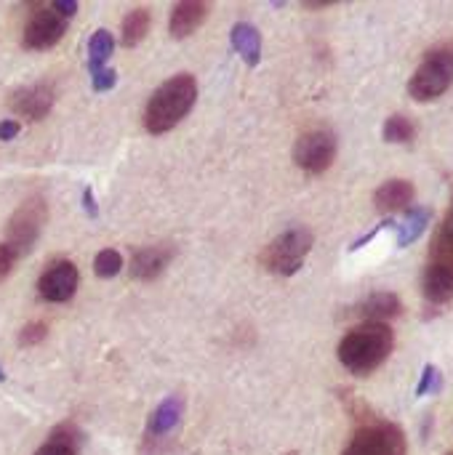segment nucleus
Masks as SVG:
<instances>
[{"label":"nucleus","mask_w":453,"mask_h":455,"mask_svg":"<svg viewBox=\"0 0 453 455\" xmlns=\"http://www.w3.org/2000/svg\"><path fill=\"white\" fill-rule=\"evenodd\" d=\"M414 195H417V187L409 179H390L374 192V208L382 216H392L398 211H406Z\"/></svg>","instance_id":"obj_14"},{"label":"nucleus","mask_w":453,"mask_h":455,"mask_svg":"<svg viewBox=\"0 0 453 455\" xmlns=\"http://www.w3.org/2000/svg\"><path fill=\"white\" fill-rule=\"evenodd\" d=\"M51 8H53L61 19H67V21H69V16L77 13V3H75V0H53Z\"/></svg>","instance_id":"obj_28"},{"label":"nucleus","mask_w":453,"mask_h":455,"mask_svg":"<svg viewBox=\"0 0 453 455\" xmlns=\"http://www.w3.org/2000/svg\"><path fill=\"white\" fill-rule=\"evenodd\" d=\"M83 208H85L88 216H99V205H96V200H93V189H91V187L83 189Z\"/></svg>","instance_id":"obj_30"},{"label":"nucleus","mask_w":453,"mask_h":455,"mask_svg":"<svg viewBox=\"0 0 453 455\" xmlns=\"http://www.w3.org/2000/svg\"><path fill=\"white\" fill-rule=\"evenodd\" d=\"M395 333L387 323H360L339 344V363L352 376H371L392 355Z\"/></svg>","instance_id":"obj_1"},{"label":"nucleus","mask_w":453,"mask_h":455,"mask_svg":"<svg viewBox=\"0 0 453 455\" xmlns=\"http://www.w3.org/2000/svg\"><path fill=\"white\" fill-rule=\"evenodd\" d=\"M64 32H67V19H61L51 5H37L27 19L21 45L29 51H48L61 40Z\"/></svg>","instance_id":"obj_8"},{"label":"nucleus","mask_w":453,"mask_h":455,"mask_svg":"<svg viewBox=\"0 0 453 455\" xmlns=\"http://www.w3.org/2000/svg\"><path fill=\"white\" fill-rule=\"evenodd\" d=\"M382 136L387 144H409L417 136V123L409 115H392V117H387Z\"/></svg>","instance_id":"obj_21"},{"label":"nucleus","mask_w":453,"mask_h":455,"mask_svg":"<svg viewBox=\"0 0 453 455\" xmlns=\"http://www.w3.org/2000/svg\"><path fill=\"white\" fill-rule=\"evenodd\" d=\"M88 72H91L93 91H109L117 83V72L104 67V64H99V61H88Z\"/></svg>","instance_id":"obj_24"},{"label":"nucleus","mask_w":453,"mask_h":455,"mask_svg":"<svg viewBox=\"0 0 453 455\" xmlns=\"http://www.w3.org/2000/svg\"><path fill=\"white\" fill-rule=\"evenodd\" d=\"M8 107H11L16 115H21V117L32 120V123H37V120H43V117L51 112V107H53V88H51V83H35V85L16 88V91L11 93V99H8Z\"/></svg>","instance_id":"obj_10"},{"label":"nucleus","mask_w":453,"mask_h":455,"mask_svg":"<svg viewBox=\"0 0 453 455\" xmlns=\"http://www.w3.org/2000/svg\"><path fill=\"white\" fill-rule=\"evenodd\" d=\"M206 16H208V3H203V0H182L171 11L168 29H171V35L176 40H184L206 21Z\"/></svg>","instance_id":"obj_15"},{"label":"nucleus","mask_w":453,"mask_h":455,"mask_svg":"<svg viewBox=\"0 0 453 455\" xmlns=\"http://www.w3.org/2000/svg\"><path fill=\"white\" fill-rule=\"evenodd\" d=\"M312 232L304 229V227H294V229H286L283 235H278L259 256L262 267L278 277H291L302 269L307 253L312 251Z\"/></svg>","instance_id":"obj_5"},{"label":"nucleus","mask_w":453,"mask_h":455,"mask_svg":"<svg viewBox=\"0 0 453 455\" xmlns=\"http://www.w3.org/2000/svg\"><path fill=\"white\" fill-rule=\"evenodd\" d=\"M123 269V256L115 251V248H104V251H99V256H96V261H93V272L99 275V277H115L117 272Z\"/></svg>","instance_id":"obj_23"},{"label":"nucleus","mask_w":453,"mask_h":455,"mask_svg":"<svg viewBox=\"0 0 453 455\" xmlns=\"http://www.w3.org/2000/svg\"><path fill=\"white\" fill-rule=\"evenodd\" d=\"M182 416H184V403L179 397H166L155 413L150 416V424H147V445L158 448L163 443H168L174 437V432L179 429L182 424Z\"/></svg>","instance_id":"obj_11"},{"label":"nucleus","mask_w":453,"mask_h":455,"mask_svg":"<svg viewBox=\"0 0 453 455\" xmlns=\"http://www.w3.org/2000/svg\"><path fill=\"white\" fill-rule=\"evenodd\" d=\"M16 261H19V253L8 243H0V283L8 280V275L13 272Z\"/></svg>","instance_id":"obj_27"},{"label":"nucleus","mask_w":453,"mask_h":455,"mask_svg":"<svg viewBox=\"0 0 453 455\" xmlns=\"http://www.w3.org/2000/svg\"><path fill=\"white\" fill-rule=\"evenodd\" d=\"M21 133V125L16 123V120H3L0 123V139L3 141H11V139H16Z\"/></svg>","instance_id":"obj_29"},{"label":"nucleus","mask_w":453,"mask_h":455,"mask_svg":"<svg viewBox=\"0 0 453 455\" xmlns=\"http://www.w3.org/2000/svg\"><path fill=\"white\" fill-rule=\"evenodd\" d=\"M174 261V248L171 245H150V248H139L131 253V277L133 280H142V283H150L155 277H160L168 264Z\"/></svg>","instance_id":"obj_12"},{"label":"nucleus","mask_w":453,"mask_h":455,"mask_svg":"<svg viewBox=\"0 0 453 455\" xmlns=\"http://www.w3.org/2000/svg\"><path fill=\"white\" fill-rule=\"evenodd\" d=\"M0 381H5V373L3 371H0Z\"/></svg>","instance_id":"obj_31"},{"label":"nucleus","mask_w":453,"mask_h":455,"mask_svg":"<svg viewBox=\"0 0 453 455\" xmlns=\"http://www.w3.org/2000/svg\"><path fill=\"white\" fill-rule=\"evenodd\" d=\"M115 51V40L107 29H96L91 37H88V61H99L104 64Z\"/></svg>","instance_id":"obj_22"},{"label":"nucleus","mask_w":453,"mask_h":455,"mask_svg":"<svg viewBox=\"0 0 453 455\" xmlns=\"http://www.w3.org/2000/svg\"><path fill=\"white\" fill-rule=\"evenodd\" d=\"M336 160V136L328 128L307 131L294 144V163L307 173H326Z\"/></svg>","instance_id":"obj_7"},{"label":"nucleus","mask_w":453,"mask_h":455,"mask_svg":"<svg viewBox=\"0 0 453 455\" xmlns=\"http://www.w3.org/2000/svg\"><path fill=\"white\" fill-rule=\"evenodd\" d=\"M150 24H152V16H150L147 8H133L131 13H125L123 29H120V32H123V45H128V48L139 45V43L147 37Z\"/></svg>","instance_id":"obj_19"},{"label":"nucleus","mask_w":453,"mask_h":455,"mask_svg":"<svg viewBox=\"0 0 453 455\" xmlns=\"http://www.w3.org/2000/svg\"><path fill=\"white\" fill-rule=\"evenodd\" d=\"M427 269H435V272H443V275H451L453 277V200L430 243V264Z\"/></svg>","instance_id":"obj_13"},{"label":"nucleus","mask_w":453,"mask_h":455,"mask_svg":"<svg viewBox=\"0 0 453 455\" xmlns=\"http://www.w3.org/2000/svg\"><path fill=\"white\" fill-rule=\"evenodd\" d=\"M430 219H433V211H430V208L409 211V213H406V221L398 227V245H400V248L411 245V243H414V240L427 229Z\"/></svg>","instance_id":"obj_20"},{"label":"nucleus","mask_w":453,"mask_h":455,"mask_svg":"<svg viewBox=\"0 0 453 455\" xmlns=\"http://www.w3.org/2000/svg\"><path fill=\"white\" fill-rule=\"evenodd\" d=\"M443 389V373L435 365H427L422 373V381L417 387V397H427V395H438Z\"/></svg>","instance_id":"obj_25"},{"label":"nucleus","mask_w":453,"mask_h":455,"mask_svg":"<svg viewBox=\"0 0 453 455\" xmlns=\"http://www.w3.org/2000/svg\"><path fill=\"white\" fill-rule=\"evenodd\" d=\"M355 315L363 323H387L403 315V301L395 293H374L363 304H358Z\"/></svg>","instance_id":"obj_16"},{"label":"nucleus","mask_w":453,"mask_h":455,"mask_svg":"<svg viewBox=\"0 0 453 455\" xmlns=\"http://www.w3.org/2000/svg\"><path fill=\"white\" fill-rule=\"evenodd\" d=\"M230 37H232V48L243 56V61L248 67H256L259 59H262V35H259V29L254 24H248V21H238L232 27V32H230Z\"/></svg>","instance_id":"obj_18"},{"label":"nucleus","mask_w":453,"mask_h":455,"mask_svg":"<svg viewBox=\"0 0 453 455\" xmlns=\"http://www.w3.org/2000/svg\"><path fill=\"white\" fill-rule=\"evenodd\" d=\"M198 99V83L192 75H176L171 80H166L147 101L144 107V128L152 136L168 133L171 128H176L190 109L195 107Z\"/></svg>","instance_id":"obj_2"},{"label":"nucleus","mask_w":453,"mask_h":455,"mask_svg":"<svg viewBox=\"0 0 453 455\" xmlns=\"http://www.w3.org/2000/svg\"><path fill=\"white\" fill-rule=\"evenodd\" d=\"M342 455H406V435L398 424L363 411Z\"/></svg>","instance_id":"obj_3"},{"label":"nucleus","mask_w":453,"mask_h":455,"mask_svg":"<svg viewBox=\"0 0 453 455\" xmlns=\"http://www.w3.org/2000/svg\"><path fill=\"white\" fill-rule=\"evenodd\" d=\"M77 267L67 259H56L53 264H48L37 280V296L48 304H64L75 296L77 291Z\"/></svg>","instance_id":"obj_9"},{"label":"nucleus","mask_w":453,"mask_h":455,"mask_svg":"<svg viewBox=\"0 0 453 455\" xmlns=\"http://www.w3.org/2000/svg\"><path fill=\"white\" fill-rule=\"evenodd\" d=\"M80 443H83V437H80L77 427L67 421L51 432V437L35 451V455H77L80 453Z\"/></svg>","instance_id":"obj_17"},{"label":"nucleus","mask_w":453,"mask_h":455,"mask_svg":"<svg viewBox=\"0 0 453 455\" xmlns=\"http://www.w3.org/2000/svg\"><path fill=\"white\" fill-rule=\"evenodd\" d=\"M449 455H453V453H449Z\"/></svg>","instance_id":"obj_32"},{"label":"nucleus","mask_w":453,"mask_h":455,"mask_svg":"<svg viewBox=\"0 0 453 455\" xmlns=\"http://www.w3.org/2000/svg\"><path fill=\"white\" fill-rule=\"evenodd\" d=\"M453 85V40L438 43L425 53L417 72L409 80V93L414 101L441 99Z\"/></svg>","instance_id":"obj_4"},{"label":"nucleus","mask_w":453,"mask_h":455,"mask_svg":"<svg viewBox=\"0 0 453 455\" xmlns=\"http://www.w3.org/2000/svg\"><path fill=\"white\" fill-rule=\"evenodd\" d=\"M45 333H48V325L43 320H32L19 331V347H35L45 341Z\"/></svg>","instance_id":"obj_26"},{"label":"nucleus","mask_w":453,"mask_h":455,"mask_svg":"<svg viewBox=\"0 0 453 455\" xmlns=\"http://www.w3.org/2000/svg\"><path fill=\"white\" fill-rule=\"evenodd\" d=\"M45 216H48V205L40 195H32L27 197L11 216L8 221V229H5V240L19 256H24L40 237V229L45 224Z\"/></svg>","instance_id":"obj_6"}]
</instances>
